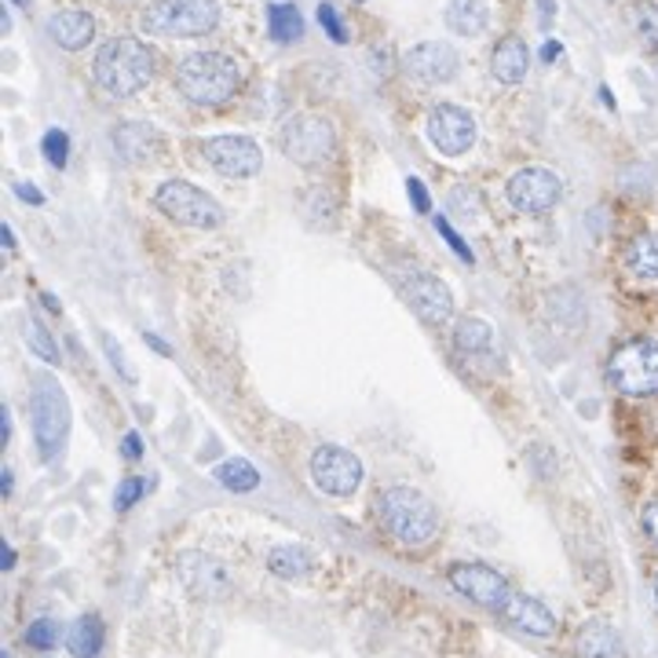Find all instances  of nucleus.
<instances>
[{
	"label": "nucleus",
	"mask_w": 658,
	"mask_h": 658,
	"mask_svg": "<svg viewBox=\"0 0 658 658\" xmlns=\"http://www.w3.org/2000/svg\"><path fill=\"white\" fill-rule=\"evenodd\" d=\"M96 85L103 88L106 96H136L151 85L154 77V52L136 37H114L96 52Z\"/></svg>",
	"instance_id": "nucleus-1"
},
{
	"label": "nucleus",
	"mask_w": 658,
	"mask_h": 658,
	"mask_svg": "<svg viewBox=\"0 0 658 658\" xmlns=\"http://www.w3.org/2000/svg\"><path fill=\"white\" fill-rule=\"evenodd\" d=\"M377 516H381L384 531L395 537L398 545H428L439 531V513L421 491L414 486H388L377 497Z\"/></svg>",
	"instance_id": "nucleus-2"
},
{
	"label": "nucleus",
	"mask_w": 658,
	"mask_h": 658,
	"mask_svg": "<svg viewBox=\"0 0 658 658\" xmlns=\"http://www.w3.org/2000/svg\"><path fill=\"white\" fill-rule=\"evenodd\" d=\"M238 85H242V69L235 59L219 52H194L187 55L176 69V88L191 99L194 106H219L227 103Z\"/></svg>",
	"instance_id": "nucleus-3"
},
{
	"label": "nucleus",
	"mask_w": 658,
	"mask_h": 658,
	"mask_svg": "<svg viewBox=\"0 0 658 658\" xmlns=\"http://www.w3.org/2000/svg\"><path fill=\"white\" fill-rule=\"evenodd\" d=\"M219 23L216 0H151L139 15V26L151 37H202Z\"/></svg>",
	"instance_id": "nucleus-4"
},
{
	"label": "nucleus",
	"mask_w": 658,
	"mask_h": 658,
	"mask_svg": "<svg viewBox=\"0 0 658 658\" xmlns=\"http://www.w3.org/2000/svg\"><path fill=\"white\" fill-rule=\"evenodd\" d=\"M29 417H34V435H37L41 461H52V457L63 451L66 432H69V403L52 377H37V388L34 395H29Z\"/></svg>",
	"instance_id": "nucleus-5"
},
{
	"label": "nucleus",
	"mask_w": 658,
	"mask_h": 658,
	"mask_svg": "<svg viewBox=\"0 0 658 658\" xmlns=\"http://www.w3.org/2000/svg\"><path fill=\"white\" fill-rule=\"evenodd\" d=\"M154 205L173 219V224L198 227V231H216L224 224V208L213 194H205L202 187L187 184V179H168L157 187Z\"/></svg>",
	"instance_id": "nucleus-6"
},
{
	"label": "nucleus",
	"mask_w": 658,
	"mask_h": 658,
	"mask_svg": "<svg viewBox=\"0 0 658 658\" xmlns=\"http://www.w3.org/2000/svg\"><path fill=\"white\" fill-rule=\"evenodd\" d=\"M607 381L625 395H658V341H630L607 363Z\"/></svg>",
	"instance_id": "nucleus-7"
},
{
	"label": "nucleus",
	"mask_w": 658,
	"mask_h": 658,
	"mask_svg": "<svg viewBox=\"0 0 658 658\" xmlns=\"http://www.w3.org/2000/svg\"><path fill=\"white\" fill-rule=\"evenodd\" d=\"M333 125L326 117H315V114H296L289 117L286 128H282V151L289 162L296 165H326L333 157Z\"/></svg>",
	"instance_id": "nucleus-8"
},
{
	"label": "nucleus",
	"mask_w": 658,
	"mask_h": 658,
	"mask_svg": "<svg viewBox=\"0 0 658 658\" xmlns=\"http://www.w3.org/2000/svg\"><path fill=\"white\" fill-rule=\"evenodd\" d=\"M312 480L322 494L347 497L363 483V461L344 446H318L312 457Z\"/></svg>",
	"instance_id": "nucleus-9"
},
{
	"label": "nucleus",
	"mask_w": 658,
	"mask_h": 658,
	"mask_svg": "<svg viewBox=\"0 0 658 658\" xmlns=\"http://www.w3.org/2000/svg\"><path fill=\"white\" fill-rule=\"evenodd\" d=\"M428 139L439 154L446 157H461L472 151L476 143V122L465 106L457 103H439L432 114H428Z\"/></svg>",
	"instance_id": "nucleus-10"
},
{
	"label": "nucleus",
	"mask_w": 658,
	"mask_h": 658,
	"mask_svg": "<svg viewBox=\"0 0 658 658\" xmlns=\"http://www.w3.org/2000/svg\"><path fill=\"white\" fill-rule=\"evenodd\" d=\"M508 202L527 216H542L560 202V176L537 165L520 168V173L508 179Z\"/></svg>",
	"instance_id": "nucleus-11"
},
{
	"label": "nucleus",
	"mask_w": 658,
	"mask_h": 658,
	"mask_svg": "<svg viewBox=\"0 0 658 658\" xmlns=\"http://www.w3.org/2000/svg\"><path fill=\"white\" fill-rule=\"evenodd\" d=\"M451 585L465 596V600H472V604H480V607H491V611H502L505 600L513 596L508 582L494 571V567L468 564V560L451 567Z\"/></svg>",
	"instance_id": "nucleus-12"
},
{
	"label": "nucleus",
	"mask_w": 658,
	"mask_h": 658,
	"mask_svg": "<svg viewBox=\"0 0 658 658\" xmlns=\"http://www.w3.org/2000/svg\"><path fill=\"white\" fill-rule=\"evenodd\" d=\"M205 162L213 165L216 173H224L231 179H245V176L261 173L264 154L249 136H213L205 143Z\"/></svg>",
	"instance_id": "nucleus-13"
},
{
	"label": "nucleus",
	"mask_w": 658,
	"mask_h": 658,
	"mask_svg": "<svg viewBox=\"0 0 658 658\" xmlns=\"http://www.w3.org/2000/svg\"><path fill=\"white\" fill-rule=\"evenodd\" d=\"M403 66L406 74L417 77L421 85H446L457 77V66H461V59L451 45L443 41H425V45H414L410 52L403 55Z\"/></svg>",
	"instance_id": "nucleus-14"
},
{
	"label": "nucleus",
	"mask_w": 658,
	"mask_h": 658,
	"mask_svg": "<svg viewBox=\"0 0 658 658\" xmlns=\"http://www.w3.org/2000/svg\"><path fill=\"white\" fill-rule=\"evenodd\" d=\"M176 571H179V582H184L194 596H202V600H219V596L231 593V574H227V567L205 553H184L176 564Z\"/></svg>",
	"instance_id": "nucleus-15"
},
{
	"label": "nucleus",
	"mask_w": 658,
	"mask_h": 658,
	"mask_svg": "<svg viewBox=\"0 0 658 658\" xmlns=\"http://www.w3.org/2000/svg\"><path fill=\"white\" fill-rule=\"evenodd\" d=\"M410 304L428 326H446L454 318V296L435 275H417L410 286Z\"/></svg>",
	"instance_id": "nucleus-16"
},
{
	"label": "nucleus",
	"mask_w": 658,
	"mask_h": 658,
	"mask_svg": "<svg viewBox=\"0 0 658 658\" xmlns=\"http://www.w3.org/2000/svg\"><path fill=\"white\" fill-rule=\"evenodd\" d=\"M497 615H502L505 622H513L516 630H523V633H531V636H553L556 633V615L548 611L542 600H534V596L513 593Z\"/></svg>",
	"instance_id": "nucleus-17"
},
{
	"label": "nucleus",
	"mask_w": 658,
	"mask_h": 658,
	"mask_svg": "<svg viewBox=\"0 0 658 658\" xmlns=\"http://www.w3.org/2000/svg\"><path fill=\"white\" fill-rule=\"evenodd\" d=\"M114 151L122 154L128 165H143L162 151V136H157L151 125L125 122L114 128Z\"/></svg>",
	"instance_id": "nucleus-18"
},
{
	"label": "nucleus",
	"mask_w": 658,
	"mask_h": 658,
	"mask_svg": "<svg viewBox=\"0 0 658 658\" xmlns=\"http://www.w3.org/2000/svg\"><path fill=\"white\" fill-rule=\"evenodd\" d=\"M48 37L66 52H81L96 37V18L88 12H55L48 18Z\"/></svg>",
	"instance_id": "nucleus-19"
},
{
	"label": "nucleus",
	"mask_w": 658,
	"mask_h": 658,
	"mask_svg": "<svg viewBox=\"0 0 658 658\" xmlns=\"http://www.w3.org/2000/svg\"><path fill=\"white\" fill-rule=\"evenodd\" d=\"M527 66H531V52H527V45L520 41V37H505V41L494 45L491 74L502 85H520L527 77Z\"/></svg>",
	"instance_id": "nucleus-20"
},
{
	"label": "nucleus",
	"mask_w": 658,
	"mask_h": 658,
	"mask_svg": "<svg viewBox=\"0 0 658 658\" xmlns=\"http://www.w3.org/2000/svg\"><path fill=\"white\" fill-rule=\"evenodd\" d=\"M578 655L582 658H622V641L607 622H590L578 630Z\"/></svg>",
	"instance_id": "nucleus-21"
},
{
	"label": "nucleus",
	"mask_w": 658,
	"mask_h": 658,
	"mask_svg": "<svg viewBox=\"0 0 658 658\" xmlns=\"http://www.w3.org/2000/svg\"><path fill=\"white\" fill-rule=\"evenodd\" d=\"M486 23H491L486 0H451V8H446V26L461 37H480Z\"/></svg>",
	"instance_id": "nucleus-22"
},
{
	"label": "nucleus",
	"mask_w": 658,
	"mask_h": 658,
	"mask_svg": "<svg viewBox=\"0 0 658 658\" xmlns=\"http://www.w3.org/2000/svg\"><path fill=\"white\" fill-rule=\"evenodd\" d=\"M66 647L74 658H96L103 651V622L96 615H81L66 630Z\"/></svg>",
	"instance_id": "nucleus-23"
},
{
	"label": "nucleus",
	"mask_w": 658,
	"mask_h": 658,
	"mask_svg": "<svg viewBox=\"0 0 658 658\" xmlns=\"http://www.w3.org/2000/svg\"><path fill=\"white\" fill-rule=\"evenodd\" d=\"M267 567H271V574L286 578V582H293V578H304L312 574L315 567V556L307 553L301 545H278L267 553Z\"/></svg>",
	"instance_id": "nucleus-24"
},
{
	"label": "nucleus",
	"mask_w": 658,
	"mask_h": 658,
	"mask_svg": "<svg viewBox=\"0 0 658 658\" xmlns=\"http://www.w3.org/2000/svg\"><path fill=\"white\" fill-rule=\"evenodd\" d=\"M216 480L224 483L227 491L245 494V491H256V486H261V472H256V465H249L245 457H231V461H224L216 468Z\"/></svg>",
	"instance_id": "nucleus-25"
},
{
	"label": "nucleus",
	"mask_w": 658,
	"mask_h": 658,
	"mask_svg": "<svg viewBox=\"0 0 658 658\" xmlns=\"http://www.w3.org/2000/svg\"><path fill=\"white\" fill-rule=\"evenodd\" d=\"M267 29H271L275 41H296L304 34V18L296 12V4H271L267 8Z\"/></svg>",
	"instance_id": "nucleus-26"
},
{
	"label": "nucleus",
	"mask_w": 658,
	"mask_h": 658,
	"mask_svg": "<svg viewBox=\"0 0 658 658\" xmlns=\"http://www.w3.org/2000/svg\"><path fill=\"white\" fill-rule=\"evenodd\" d=\"M625 264L636 278H658V235H641L633 238L630 253H625Z\"/></svg>",
	"instance_id": "nucleus-27"
},
{
	"label": "nucleus",
	"mask_w": 658,
	"mask_h": 658,
	"mask_svg": "<svg viewBox=\"0 0 658 658\" xmlns=\"http://www.w3.org/2000/svg\"><path fill=\"white\" fill-rule=\"evenodd\" d=\"M494 341V329L483 322V318H461L454 329V344L461 352H486Z\"/></svg>",
	"instance_id": "nucleus-28"
},
{
	"label": "nucleus",
	"mask_w": 658,
	"mask_h": 658,
	"mask_svg": "<svg viewBox=\"0 0 658 658\" xmlns=\"http://www.w3.org/2000/svg\"><path fill=\"white\" fill-rule=\"evenodd\" d=\"M26 344L34 347V352L41 355L45 363H59V347H55V341H52V333H48L41 322H29V326H26Z\"/></svg>",
	"instance_id": "nucleus-29"
},
{
	"label": "nucleus",
	"mask_w": 658,
	"mask_h": 658,
	"mask_svg": "<svg viewBox=\"0 0 658 658\" xmlns=\"http://www.w3.org/2000/svg\"><path fill=\"white\" fill-rule=\"evenodd\" d=\"M636 29H641L647 45L658 48V0H641V8H636Z\"/></svg>",
	"instance_id": "nucleus-30"
},
{
	"label": "nucleus",
	"mask_w": 658,
	"mask_h": 658,
	"mask_svg": "<svg viewBox=\"0 0 658 658\" xmlns=\"http://www.w3.org/2000/svg\"><path fill=\"white\" fill-rule=\"evenodd\" d=\"M45 157L52 162L55 168H63L66 165V157H69V136L63 132V128H52V132H45Z\"/></svg>",
	"instance_id": "nucleus-31"
},
{
	"label": "nucleus",
	"mask_w": 658,
	"mask_h": 658,
	"mask_svg": "<svg viewBox=\"0 0 658 658\" xmlns=\"http://www.w3.org/2000/svg\"><path fill=\"white\" fill-rule=\"evenodd\" d=\"M26 644L37 647V651H48V647H55V622H48V618L34 622L26 630Z\"/></svg>",
	"instance_id": "nucleus-32"
},
{
	"label": "nucleus",
	"mask_w": 658,
	"mask_h": 658,
	"mask_svg": "<svg viewBox=\"0 0 658 658\" xmlns=\"http://www.w3.org/2000/svg\"><path fill=\"white\" fill-rule=\"evenodd\" d=\"M147 494V483L143 480H136V476H128V480L117 486V494H114V505H117V513H125V508H132L139 497Z\"/></svg>",
	"instance_id": "nucleus-33"
},
{
	"label": "nucleus",
	"mask_w": 658,
	"mask_h": 658,
	"mask_svg": "<svg viewBox=\"0 0 658 658\" xmlns=\"http://www.w3.org/2000/svg\"><path fill=\"white\" fill-rule=\"evenodd\" d=\"M318 23H322V29H326L329 37H333L337 45L347 41V29H344L341 15H337V8H333V4H318Z\"/></svg>",
	"instance_id": "nucleus-34"
},
{
	"label": "nucleus",
	"mask_w": 658,
	"mask_h": 658,
	"mask_svg": "<svg viewBox=\"0 0 658 658\" xmlns=\"http://www.w3.org/2000/svg\"><path fill=\"white\" fill-rule=\"evenodd\" d=\"M435 227H439V235H443V238H446V242H451V249H454V253H457V256H461V261H465V264H472V253H468V245L461 242V235H454V227H451V224H446V219H443V216H439V219H435Z\"/></svg>",
	"instance_id": "nucleus-35"
},
{
	"label": "nucleus",
	"mask_w": 658,
	"mask_h": 658,
	"mask_svg": "<svg viewBox=\"0 0 658 658\" xmlns=\"http://www.w3.org/2000/svg\"><path fill=\"white\" fill-rule=\"evenodd\" d=\"M406 191H410V202H414L417 213H432V198H428V191H425L421 179H417V176L406 179Z\"/></svg>",
	"instance_id": "nucleus-36"
},
{
	"label": "nucleus",
	"mask_w": 658,
	"mask_h": 658,
	"mask_svg": "<svg viewBox=\"0 0 658 658\" xmlns=\"http://www.w3.org/2000/svg\"><path fill=\"white\" fill-rule=\"evenodd\" d=\"M103 344H106V352H110V363H114V370L117 374H125L128 381H136V374H132V366L125 363V355H122V347L114 344V337H103Z\"/></svg>",
	"instance_id": "nucleus-37"
},
{
	"label": "nucleus",
	"mask_w": 658,
	"mask_h": 658,
	"mask_svg": "<svg viewBox=\"0 0 658 658\" xmlns=\"http://www.w3.org/2000/svg\"><path fill=\"white\" fill-rule=\"evenodd\" d=\"M641 523H644V534H647V542H651V545L658 548V502H651V505L644 508Z\"/></svg>",
	"instance_id": "nucleus-38"
},
{
	"label": "nucleus",
	"mask_w": 658,
	"mask_h": 658,
	"mask_svg": "<svg viewBox=\"0 0 658 658\" xmlns=\"http://www.w3.org/2000/svg\"><path fill=\"white\" fill-rule=\"evenodd\" d=\"M15 194L23 198V202H34V205H41V202H45V194L37 191V187H29V184H15Z\"/></svg>",
	"instance_id": "nucleus-39"
},
{
	"label": "nucleus",
	"mask_w": 658,
	"mask_h": 658,
	"mask_svg": "<svg viewBox=\"0 0 658 658\" xmlns=\"http://www.w3.org/2000/svg\"><path fill=\"white\" fill-rule=\"evenodd\" d=\"M139 454H143V443H139L136 432H128L125 435V457H128V461H139Z\"/></svg>",
	"instance_id": "nucleus-40"
},
{
	"label": "nucleus",
	"mask_w": 658,
	"mask_h": 658,
	"mask_svg": "<svg viewBox=\"0 0 658 658\" xmlns=\"http://www.w3.org/2000/svg\"><path fill=\"white\" fill-rule=\"evenodd\" d=\"M0 567H4V571H12L15 567V548L12 545H0Z\"/></svg>",
	"instance_id": "nucleus-41"
},
{
	"label": "nucleus",
	"mask_w": 658,
	"mask_h": 658,
	"mask_svg": "<svg viewBox=\"0 0 658 658\" xmlns=\"http://www.w3.org/2000/svg\"><path fill=\"white\" fill-rule=\"evenodd\" d=\"M8 435H12V414H8L4 406H0V439L8 443Z\"/></svg>",
	"instance_id": "nucleus-42"
},
{
	"label": "nucleus",
	"mask_w": 658,
	"mask_h": 658,
	"mask_svg": "<svg viewBox=\"0 0 658 658\" xmlns=\"http://www.w3.org/2000/svg\"><path fill=\"white\" fill-rule=\"evenodd\" d=\"M556 55H560V45H556V41H548V45L542 48V59H545V63H553Z\"/></svg>",
	"instance_id": "nucleus-43"
},
{
	"label": "nucleus",
	"mask_w": 658,
	"mask_h": 658,
	"mask_svg": "<svg viewBox=\"0 0 658 658\" xmlns=\"http://www.w3.org/2000/svg\"><path fill=\"white\" fill-rule=\"evenodd\" d=\"M0 242H4V249H15V235H12V227H0Z\"/></svg>",
	"instance_id": "nucleus-44"
},
{
	"label": "nucleus",
	"mask_w": 658,
	"mask_h": 658,
	"mask_svg": "<svg viewBox=\"0 0 658 658\" xmlns=\"http://www.w3.org/2000/svg\"><path fill=\"white\" fill-rule=\"evenodd\" d=\"M537 4H542V23H548L553 18V0H537Z\"/></svg>",
	"instance_id": "nucleus-45"
},
{
	"label": "nucleus",
	"mask_w": 658,
	"mask_h": 658,
	"mask_svg": "<svg viewBox=\"0 0 658 658\" xmlns=\"http://www.w3.org/2000/svg\"><path fill=\"white\" fill-rule=\"evenodd\" d=\"M0 491L12 494V472H8V468H4V476H0Z\"/></svg>",
	"instance_id": "nucleus-46"
},
{
	"label": "nucleus",
	"mask_w": 658,
	"mask_h": 658,
	"mask_svg": "<svg viewBox=\"0 0 658 658\" xmlns=\"http://www.w3.org/2000/svg\"><path fill=\"white\" fill-rule=\"evenodd\" d=\"M651 600H655V607H658V571H655V578H651Z\"/></svg>",
	"instance_id": "nucleus-47"
},
{
	"label": "nucleus",
	"mask_w": 658,
	"mask_h": 658,
	"mask_svg": "<svg viewBox=\"0 0 658 658\" xmlns=\"http://www.w3.org/2000/svg\"><path fill=\"white\" fill-rule=\"evenodd\" d=\"M15 4H29V0H15Z\"/></svg>",
	"instance_id": "nucleus-48"
}]
</instances>
